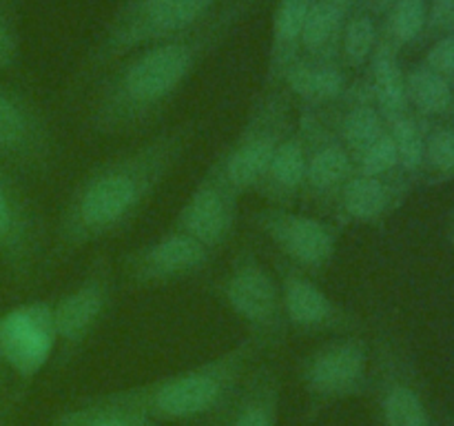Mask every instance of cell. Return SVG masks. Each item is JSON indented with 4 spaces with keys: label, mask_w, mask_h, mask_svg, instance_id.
Here are the masks:
<instances>
[{
    "label": "cell",
    "mask_w": 454,
    "mask_h": 426,
    "mask_svg": "<svg viewBox=\"0 0 454 426\" xmlns=\"http://www.w3.org/2000/svg\"><path fill=\"white\" fill-rule=\"evenodd\" d=\"M397 167V146H395L388 131L357 160V173H362V176H390Z\"/></svg>",
    "instance_id": "cell-30"
},
{
    "label": "cell",
    "mask_w": 454,
    "mask_h": 426,
    "mask_svg": "<svg viewBox=\"0 0 454 426\" xmlns=\"http://www.w3.org/2000/svg\"><path fill=\"white\" fill-rule=\"evenodd\" d=\"M198 129L195 120L168 124L89 169L58 213L51 262L60 264L84 247L131 229L193 146Z\"/></svg>",
    "instance_id": "cell-1"
},
{
    "label": "cell",
    "mask_w": 454,
    "mask_h": 426,
    "mask_svg": "<svg viewBox=\"0 0 454 426\" xmlns=\"http://www.w3.org/2000/svg\"><path fill=\"white\" fill-rule=\"evenodd\" d=\"M372 353L377 359V375L381 380L384 426H430L428 411H426L419 393L399 375L397 353L386 342L384 335H377Z\"/></svg>",
    "instance_id": "cell-16"
},
{
    "label": "cell",
    "mask_w": 454,
    "mask_h": 426,
    "mask_svg": "<svg viewBox=\"0 0 454 426\" xmlns=\"http://www.w3.org/2000/svg\"><path fill=\"white\" fill-rule=\"evenodd\" d=\"M424 162H428L434 171H454V129H442L426 140Z\"/></svg>",
    "instance_id": "cell-31"
},
{
    "label": "cell",
    "mask_w": 454,
    "mask_h": 426,
    "mask_svg": "<svg viewBox=\"0 0 454 426\" xmlns=\"http://www.w3.org/2000/svg\"><path fill=\"white\" fill-rule=\"evenodd\" d=\"M371 344L364 333L331 335L300 362V377L313 402L355 398L368 386Z\"/></svg>",
    "instance_id": "cell-8"
},
{
    "label": "cell",
    "mask_w": 454,
    "mask_h": 426,
    "mask_svg": "<svg viewBox=\"0 0 454 426\" xmlns=\"http://www.w3.org/2000/svg\"><path fill=\"white\" fill-rule=\"evenodd\" d=\"M386 120V129H388L390 138H393L395 146H397L399 167L403 171H415L424 164V149L426 140L421 136L419 127L412 118H408L406 111L397 115H388Z\"/></svg>",
    "instance_id": "cell-27"
},
{
    "label": "cell",
    "mask_w": 454,
    "mask_h": 426,
    "mask_svg": "<svg viewBox=\"0 0 454 426\" xmlns=\"http://www.w3.org/2000/svg\"><path fill=\"white\" fill-rule=\"evenodd\" d=\"M284 84L310 106H328L344 96L346 75L328 62L297 60L284 75Z\"/></svg>",
    "instance_id": "cell-21"
},
{
    "label": "cell",
    "mask_w": 454,
    "mask_h": 426,
    "mask_svg": "<svg viewBox=\"0 0 454 426\" xmlns=\"http://www.w3.org/2000/svg\"><path fill=\"white\" fill-rule=\"evenodd\" d=\"M341 27V7L331 0H319L310 4V12L306 16L304 29H301V44L309 49L313 56L331 51L340 36Z\"/></svg>",
    "instance_id": "cell-25"
},
{
    "label": "cell",
    "mask_w": 454,
    "mask_h": 426,
    "mask_svg": "<svg viewBox=\"0 0 454 426\" xmlns=\"http://www.w3.org/2000/svg\"><path fill=\"white\" fill-rule=\"evenodd\" d=\"M260 353H264V349L247 335L198 367L153 384L124 390V395L140 406L149 420H189L229 402Z\"/></svg>",
    "instance_id": "cell-3"
},
{
    "label": "cell",
    "mask_w": 454,
    "mask_h": 426,
    "mask_svg": "<svg viewBox=\"0 0 454 426\" xmlns=\"http://www.w3.org/2000/svg\"><path fill=\"white\" fill-rule=\"evenodd\" d=\"M372 67V98L384 118L406 111V78L402 74L395 51L388 44H380L371 56Z\"/></svg>",
    "instance_id": "cell-24"
},
{
    "label": "cell",
    "mask_w": 454,
    "mask_h": 426,
    "mask_svg": "<svg viewBox=\"0 0 454 426\" xmlns=\"http://www.w3.org/2000/svg\"><path fill=\"white\" fill-rule=\"evenodd\" d=\"M430 25L443 31L454 29V0H433Z\"/></svg>",
    "instance_id": "cell-34"
},
{
    "label": "cell",
    "mask_w": 454,
    "mask_h": 426,
    "mask_svg": "<svg viewBox=\"0 0 454 426\" xmlns=\"http://www.w3.org/2000/svg\"><path fill=\"white\" fill-rule=\"evenodd\" d=\"M278 373L270 367H257L239 384L229 426H278Z\"/></svg>",
    "instance_id": "cell-19"
},
{
    "label": "cell",
    "mask_w": 454,
    "mask_h": 426,
    "mask_svg": "<svg viewBox=\"0 0 454 426\" xmlns=\"http://www.w3.org/2000/svg\"><path fill=\"white\" fill-rule=\"evenodd\" d=\"M115 269L106 253H96L82 280L53 304V342L58 367H67L80 355L102 327L114 306Z\"/></svg>",
    "instance_id": "cell-7"
},
{
    "label": "cell",
    "mask_w": 454,
    "mask_h": 426,
    "mask_svg": "<svg viewBox=\"0 0 454 426\" xmlns=\"http://www.w3.org/2000/svg\"><path fill=\"white\" fill-rule=\"evenodd\" d=\"M333 131L337 133L341 142H344L346 149L350 151L355 160V167H357V160L366 154V149H371L381 136H384L388 129H386V120L381 115V111L375 105H371L368 100H353L344 106L341 111L333 115L317 114Z\"/></svg>",
    "instance_id": "cell-20"
},
{
    "label": "cell",
    "mask_w": 454,
    "mask_h": 426,
    "mask_svg": "<svg viewBox=\"0 0 454 426\" xmlns=\"http://www.w3.org/2000/svg\"><path fill=\"white\" fill-rule=\"evenodd\" d=\"M295 127L293 102L286 89L266 91L253 102L235 140L220 151L226 178L239 195L253 191L273 155L278 154L279 145Z\"/></svg>",
    "instance_id": "cell-5"
},
{
    "label": "cell",
    "mask_w": 454,
    "mask_h": 426,
    "mask_svg": "<svg viewBox=\"0 0 454 426\" xmlns=\"http://www.w3.org/2000/svg\"><path fill=\"white\" fill-rule=\"evenodd\" d=\"M53 342V304L35 302L0 320V355L31 375L47 359Z\"/></svg>",
    "instance_id": "cell-15"
},
{
    "label": "cell",
    "mask_w": 454,
    "mask_h": 426,
    "mask_svg": "<svg viewBox=\"0 0 454 426\" xmlns=\"http://www.w3.org/2000/svg\"><path fill=\"white\" fill-rule=\"evenodd\" d=\"M406 96L419 111L437 115L448 111L452 91L448 80L433 69H417L406 78Z\"/></svg>",
    "instance_id": "cell-26"
},
{
    "label": "cell",
    "mask_w": 454,
    "mask_h": 426,
    "mask_svg": "<svg viewBox=\"0 0 454 426\" xmlns=\"http://www.w3.org/2000/svg\"><path fill=\"white\" fill-rule=\"evenodd\" d=\"M53 426H151V420L124 395V390H118L65 411L58 415Z\"/></svg>",
    "instance_id": "cell-22"
},
{
    "label": "cell",
    "mask_w": 454,
    "mask_h": 426,
    "mask_svg": "<svg viewBox=\"0 0 454 426\" xmlns=\"http://www.w3.org/2000/svg\"><path fill=\"white\" fill-rule=\"evenodd\" d=\"M215 296L264 351L279 349L288 337L278 278L264 264L253 242L233 253L229 269L215 284Z\"/></svg>",
    "instance_id": "cell-4"
},
{
    "label": "cell",
    "mask_w": 454,
    "mask_h": 426,
    "mask_svg": "<svg viewBox=\"0 0 454 426\" xmlns=\"http://www.w3.org/2000/svg\"><path fill=\"white\" fill-rule=\"evenodd\" d=\"M275 278L282 293L288 331L300 335H344L364 333V322L353 309L328 296L317 280L275 257Z\"/></svg>",
    "instance_id": "cell-12"
},
{
    "label": "cell",
    "mask_w": 454,
    "mask_h": 426,
    "mask_svg": "<svg viewBox=\"0 0 454 426\" xmlns=\"http://www.w3.org/2000/svg\"><path fill=\"white\" fill-rule=\"evenodd\" d=\"M393 176V173H390ZM390 176L355 173L341 189L333 220L337 225H377L395 207L397 189Z\"/></svg>",
    "instance_id": "cell-18"
},
{
    "label": "cell",
    "mask_w": 454,
    "mask_h": 426,
    "mask_svg": "<svg viewBox=\"0 0 454 426\" xmlns=\"http://www.w3.org/2000/svg\"><path fill=\"white\" fill-rule=\"evenodd\" d=\"M211 36L173 38L129 60L100 89L87 115L93 136H133L153 127L189 80Z\"/></svg>",
    "instance_id": "cell-2"
},
{
    "label": "cell",
    "mask_w": 454,
    "mask_h": 426,
    "mask_svg": "<svg viewBox=\"0 0 454 426\" xmlns=\"http://www.w3.org/2000/svg\"><path fill=\"white\" fill-rule=\"evenodd\" d=\"M304 136H301L300 127H295L291 136L279 145L278 154L273 155L266 171L262 173L257 185L253 186V193L264 200L269 207L293 209L300 202L301 186H304Z\"/></svg>",
    "instance_id": "cell-17"
},
{
    "label": "cell",
    "mask_w": 454,
    "mask_h": 426,
    "mask_svg": "<svg viewBox=\"0 0 454 426\" xmlns=\"http://www.w3.org/2000/svg\"><path fill=\"white\" fill-rule=\"evenodd\" d=\"M215 253L180 231H164L120 257L122 282L133 291L162 288L195 278L211 266Z\"/></svg>",
    "instance_id": "cell-9"
},
{
    "label": "cell",
    "mask_w": 454,
    "mask_h": 426,
    "mask_svg": "<svg viewBox=\"0 0 454 426\" xmlns=\"http://www.w3.org/2000/svg\"><path fill=\"white\" fill-rule=\"evenodd\" d=\"M47 247V229L38 211L0 178V251L20 275H29Z\"/></svg>",
    "instance_id": "cell-14"
},
{
    "label": "cell",
    "mask_w": 454,
    "mask_h": 426,
    "mask_svg": "<svg viewBox=\"0 0 454 426\" xmlns=\"http://www.w3.org/2000/svg\"><path fill=\"white\" fill-rule=\"evenodd\" d=\"M426 25V0H397L390 29L393 36L402 43H411L421 34Z\"/></svg>",
    "instance_id": "cell-29"
},
{
    "label": "cell",
    "mask_w": 454,
    "mask_h": 426,
    "mask_svg": "<svg viewBox=\"0 0 454 426\" xmlns=\"http://www.w3.org/2000/svg\"><path fill=\"white\" fill-rule=\"evenodd\" d=\"M313 0H282L273 22V69L270 78L284 83V75L297 62V44H301V29Z\"/></svg>",
    "instance_id": "cell-23"
},
{
    "label": "cell",
    "mask_w": 454,
    "mask_h": 426,
    "mask_svg": "<svg viewBox=\"0 0 454 426\" xmlns=\"http://www.w3.org/2000/svg\"><path fill=\"white\" fill-rule=\"evenodd\" d=\"M428 69L437 74H454V36H446L428 51Z\"/></svg>",
    "instance_id": "cell-32"
},
{
    "label": "cell",
    "mask_w": 454,
    "mask_h": 426,
    "mask_svg": "<svg viewBox=\"0 0 454 426\" xmlns=\"http://www.w3.org/2000/svg\"><path fill=\"white\" fill-rule=\"evenodd\" d=\"M211 4L213 0H136L115 22L98 58L109 60L142 40L182 36L200 22Z\"/></svg>",
    "instance_id": "cell-13"
},
{
    "label": "cell",
    "mask_w": 454,
    "mask_h": 426,
    "mask_svg": "<svg viewBox=\"0 0 454 426\" xmlns=\"http://www.w3.org/2000/svg\"><path fill=\"white\" fill-rule=\"evenodd\" d=\"M381 4H390V3H397V0H380Z\"/></svg>",
    "instance_id": "cell-36"
},
{
    "label": "cell",
    "mask_w": 454,
    "mask_h": 426,
    "mask_svg": "<svg viewBox=\"0 0 454 426\" xmlns=\"http://www.w3.org/2000/svg\"><path fill=\"white\" fill-rule=\"evenodd\" d=\"M331 3H335V4H344V3H348V0H331Z\"/></svg>",
    "instance_id": "cell-35"
},
{
    "label": "cell",
    "mask_w": 454,
    "mask_h": 426,
    "mask_svg": "<svg viewBox=\"0 0 454 426\" xmlns=\"http://www.w3.org/2000/svg\"><path fill=\"white\" fill-rule=\"evenodd\" d=\"M297 127L304 136L306 149L300 202L322 216L333 217L341 189L357 173L355 160L337 133L315 111H304Z\"/></svg>",
    "instance_id": "cell-10"
},
{
    "label": "cell",
    "mask_w": 454,
    "mask_h": 426,
    "mask_svg": "<svg viewBox=\"0 0 454 426\" xmlns=\"http://www.w3.org/2000/svg\"><path fill=\"white\" fill-rule=\"evenodd\" d=\"M239 198L242 195L231 186L217 154L176 213L171 229L186 233L217 253L231 242L238 229Z\"/></svg>",
    "instance_id": "cell-11"
},
{
    "label": "cell",
    "mask_w": 454,
    "mask_h": 426,
    "mask_svg": "<svg viewBox=\"0 0 454 426\" xmlns=\"http://www.w3.org/2000/svg\"><path fill=\"white\" fill-rule=\"evenodd\" d=\"M375 25L371 18L357 16L344 31V56L350 67H362L375 51Z\"/></svg>",
    "instance_id": "cell-28"
},
{
    "label": "cell",
    "mask_w": 454,
    "mask_h": 426,
    "mask_svg": "<svg viewBox=\"0 0 454 426\" xmlns=\"http://www.w3.org/2000/svg\"><path fill=\"white\" fill-rule=\"evenodd\" d=\"M248 222L257 235L278 253V260L319 280L335 262L341 226L313 213L286 207H262L251 211Z\"/></svg>",
    "instance_id": "cell-6"
},
{
    "label": "cell",
    "mask_w": 454,
    "mask_h": 426,
    "mask_svg": "<svg viewBox=\"0 0 454 426\" xmlns=\"http://www.w3.org/2000/svg\"><path fill=\"white\" fill-rule=\"evenodd\" d=\"M18 40L9 18L0 12V69H7L16 62Z\"/></svg>",
    "instance_id": "cell-33"
}]
</instances>
